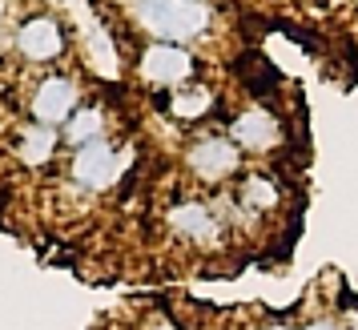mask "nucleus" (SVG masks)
<instances>
[{
  "mask_svg": "<svg viewBox=\"0 0 358 330\" xmlns=\"http://www.w3.org/2000/svg\"><path fill=\"white\" fill-rule=\"evenodd\" d=\"M121 13L141 41L169 45H197L217 24L213 0H121Z\"/></svg>",
  "mask_w": 358,
  "mask_h": 330,
  "instance_id": "1",
  "label": "nucleus"
},
{
  "mask_svg": "<svg viewBox=\"0 0 358 330\" xmlns=\"http://www.w3.org/2000/svg\"><path fill=\"white\" fill-rule=\"evenodd\" d=\"M4 45L13 52V61L24 69H61L73 57V29L61 13L52 8H33V13H20L13 24H8V36Z\"/></svg>",
  "mask_w": 358,
  "mask_h": 330,
  "instance_id": "2",
  "label": "nucleus"
},
{
  "mask_svg": "<svg viewBox=\"0 0 358 330\" xmlns=\"http://www.w3.org/2000/svg\"><path fill=\"white\" fill-rule=\"evenodd\" d=\"M133 145H117L113 137H101V141H89L81 149H69L61 157V178H65V194L73 198L93 201L101 194H109L121 185V178L129 173L133 165Z\"/></svg>",
  "mask_w": 358,
  "mask_h": 330,
  "instance_id": "3",
  "label": "nucleus"
},
{
  "mask_svg": "<svg viewBox=\"0 0 358 330\" xmlns=\"http://www.w3.org/2000/svg\"><path fill=\"white\" fill-rule=\"evenodd\" d=\"M85 101V81L81 73L73 69H41L33 81L24 85L20 93V113L29 121H41V125H52L61 129L69 117L77 113V105Z\"/></svg>",
  "mask_w": 358,
  "mask_h": 330,
  "instance_id": "4",
  "label": "nucleus"
},
{
  "mask_svg": "<svg viewBox=\"0 0 358 330\" xmlns=\"http://www.w3.org/2000/svg\"><path fill=\"white\" fill-rule=\"evenodd\" d=\"M133 81L149 93H169L178 85L201 77V57L189 45H169V41H141L133 52Z\"/></svg>",
  "mask_w": 358,
  "mask_h": 330,
  "instance_id": "5",
  "label": "nucleus"
},
{
  "mask_svg": "<svg viewBox=\"0 0 358 330\" xmlns=\"http://www.w3.org/2000/svg\"><path fill=\"white\" fill-rule=\"evenodd\" d=\"M181 165L197 185H226L242 173V149L229 141V133H201L185 145Z\"/></svg>",
  "mask_w": 358,
  "mask_h": 330,
  "instance_id": "6",
  "label": "nucleus"
},
{
  "mask_svg": "<svg viewBox=\"0 0 358 330\" xmlns=\"http://www.w3.org/2000/svg\"><path fill=\"white\" fill-rule=\"evenodd\" d=\"M229 141L242 149V153H254V157H270L286 145V125L282 117L270 109V105H245L229 117Z\"/></svg>",
  "mask_w": 358,
  "mask_h": 330,
  "instance_id": "7",
  "label": "nucleus"
},
{
  "mask_svg": "<svg viewBox=\"0 0 358 330\" xmlns=\"http://www.w3.org/2000/svg\"><path fill=\"white\" fill-rule=\"evenodd\" d=\"M165 230L173 234L178 242H185V246L206 250V246H213V242H222L226 222L217 217V206H213V201L178 198V201H169V210H165Z\"/></svg>",
  "mask_w": 358,
  "mask_h": 330,
  "instance_id": "8",
  "label": "nucleus"
},
{
  "mask_svg": "<svg viewBox=\"0 0 358 330\" xmlns=\"http://www.w3.org/2000/svg\"><path fill=\"white\" fill-rule=\"evenodd\" d=\"M8 149H13V157H17L29 173H45L52 165L65 157V141H61V129H52V125H41V121H29V117H20L13 133H8Z\"/></svg>",
  "mask_w": 358,
  "mask_h": 330,
  "instance_id": "9",
  "label": "nucleus"
},
{
  "mask_svg": "<svg viewBox=\"0 0 358 330\" xmlns=\"http://www.w3.org/2000/svg\"><path fill=\"white\" fill-rule=\"evenodd\" d=\"M229 210L238 217H250V222H266V217L282 214L286 206V189L278 185L274 173H262V169H242L234 178V194H229Z\"/></svg>",
  "mask_w": 358,
  "mask_h": 330,
  "instance_id": "10",
  "label": "nucleus"
},
{
  "mask_svg": "<svg viewBox=\"0 0 358 330\" xmlns=\"http://www.w3.org/2000/svg\"><path fill=\"white\" fill-rule=\"evenodd\" d=\"M217 109V89H213L206 77H194V81L178 85V89H169L162 93V113L169 121H178V125H197V121H206V117Z\"/></svg>",
  "mask_w": 358,
  "mask_h": 330,
  "instance_id": "11",
  "label": "nucleus"
},
{
  "mask_svg": "<svg viewBox=\"0 0 358 330\" xmlns=\"http://www.w3.org/2000/svg\"><path fill=\"white\" fill-rule=\"evenodd\" d=\"M81 57H85V69L101 77V81H121L125 77V52L117 45V36L105 29V24H89L81 36Z\"/></svg>",
  "mask_w": 358,
  "mask_h": 330,
  "instance_id": "12",
  "label": "nucleus"
},
{
  "mask_svg": "<svg viewBox=\"0 0 358 330\" xmlns=\"http://www.w3.org/2000/svg\"><path fill=\"white\" fill-rule=\"evenodd\" d=\"M101 137H113V113H109V105H105V101H89V97H85L81 105H77V113L61 125L65 153H69V149L89 145V141H101Z\"/></svg>",
  "mask_w": 358,
  "mask_h": 330,
  "instance_id": "13",
  "label": "nucleus"
},
{
  "mask_svg": "<svg viewBox=\"0 0 358 330\" xmlns=\"http://www.w3.org/2000/svg\"><path fill=\"white\" fill-rule=\"evenodd\" d=\"M141 330H181L169 314H149L145 322H141Z\"/></svg>",
  "mask_w": 358,
  "mask_h": 330,
  "instance_id": "14",
  "label": "nucleus"
},
{
  "mask_svg": "<svg viewBox=\"0 0 358 330\" xmlns=\"http://www.w3.org/2000/svg\"><path fill=\"white\" fill-rule=\"evenodd\" d=\"M298 330H338V322H334V318H310V322H302Z\"/></svg>",
  "mask_w": 358,
  "mask_h": 330,
  "instance_id": "15",
  "label": "nucleus"
},
{
  "mask_svg": "<svg viewBox=\"0 0 358 330\" xmlns=\"http://www.w3.org/2000/svg\"><path fill=\"white\" fill-rule=\"evenodd\" d=\"M13 4H17V0H0V29L13 24Z\"/></svg>",
  "mask_w": 358,
  "mask_h": 330,
  "instance_id": "16",
  "label": "nucleus"
},
{
  "mask_svg": "<svg viewBox=\"0 0 358 330\" xmlns=\"http://www.w3.org/2000/svg\"><path fill=\"white\" fill-rule=\"evenodd\" d=\"M262 330H298V327H294V322H266Z\"/></svg>",
  "mask_w": 358,
  "mask_h": 330,
  "instance_id": "17",
  "label": "nucleus"
},
{
  "mask_svg": "<svg viewBox=\"0 0 358 330\" xmlns=\"http://www.w3.org/2000/svg\"><path fill=\"white\" fill-rule=\"evenodd\" d=\"M346 322H350V330H358V310H350V314H346Z\"/></svg>",
  "mask_w": 358,
  "mask_h": 330,
  "instance_id": "18",
  "label": "nucleus"
},
{
  "mask_svg": "<svg viewBox=\"0 0 358 330\" xmlns=\"http://www.w3.org/2000/svg\"><path fill=\"white\" fill-rule=\"evenodd\" d=\"M350 4H355V8H358V0H350Z\"/></svg>",
  "mask_w": 358,
  "mask_h": 330,
  "instance_id": "19",
  "label": "nucleus"
}]
</instances>
